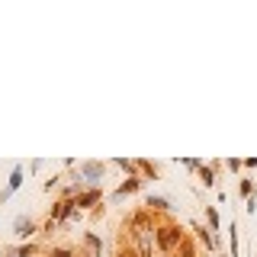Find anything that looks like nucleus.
<instances>
[{
  "label": "nucleus",
  "mask_w": 257,
  "mask_h": 257,
  "mask_svg": "<svg viewBox=\"0 0 257 257\" xmlns=\"http://www.w3.org/2000/svg\"><path fill=\"white\" fill-rule=\"evenodd\" d=\"M199 180H203L206 187H212V183H216V177H212V167H206V164H199Z\"/></svg>",
  "instance_id": "13"
},
{
  "label": "nucleus",
  "mask_w": 257,
  "mask_h": 257,
  "mask_svg": "<svg viewBox=\"0 0 257 257\" xmlns=\"http://www.w3.org/2000/svg\"><path fill=\"white\" fill-rule=\"evenodd\" d=\"M10 196H13V190H10V187H7V190H0V203H7Z\"/></svg>",
  "instance_id": "19"
},
{
  "label": "nucleus",
  "mask_w": 257,
  "mask_h": 257,
  "mask_svg": "<svg viewBox=\"0 0 257 257\" xmlns=\"http://www.w3.org/2000/svg\"><path fill=\"white\" fill-rule=\"evenodd\" d=\"M71 212H74V203H71V199H61V203H55V209H52V216H48V222H55V225H58V222H61V218H68Z\"/></svg>",
  "instance_id": "6"
},
{
  "label": "nucleus",
  "mask_w": 257,
  "mask_h": 257,
  "mask_svg": "<svg viewBox=\"0 0 257 257\" xmlns=\"http://www.w3.org/2000/svg\"><path fill=\"white\" fill-rule=\"evenodd\" d=\"M244 167H254V171H257V158H248V161H244Z\"/></svg>",
  "instance_id": "20"
},
{
  "label": "nucleus",
  "mask_w": 257,
  "mask_h": 257,
  "mask_svg": "<svg viewBox=\"0 0 257 257\" xmlns=\"http://www.w3.org/2000/svg\"><path fill=\"white\" fill-rule=\"evenodd\" d=\"M238 190H241L244 199H251V196H254V180H241V187H238Z\"/></svg>",
  "instance_id": "16"
},
{
  "label": "nucleus",
  "mask_w": 257,
  "mask_h": 257,
  "mask_svg": "<svg viewBox=\"0 0 257 257\" xmlns=\"http://www.w3.org/2000/svg\"><path fill=\"white\" fill-rule=\"evenodd\" d=\"M23 187V167H13V174H10V190H20Z\"/></svg>",
  "instance_id": "12"
},
{
  "label": "nucleus",
  "mask_w": 257,
  "mask_h": 257,
  "mask_svg": "<svg viewBox=\"0 0 257 257\" xmlns=\"http://www.w3.org/2000/svg\"><path fill=\"white\" fill-rule=\"evenodd\" d=\"M84 244H87V251H90V257H100L103 244H100V238H97V235H84Z\"/></svg>",
  "instance_id": "9"
},
{
  "label": "nucleus",
  "mask_w": 257,
  "mask_h": 257,
  "mask_svg": "<svg viewBox=\"0 0 257 257\" xmlns=\"http://www.w3.org/2000/svg\"><path fill=\"white\" fill-rule=\"evenodd\" d=\"M13 235L16 238H32V235H36V222H32L29 216H16L13 218Z\"/></svg>",
  "instance_id": "4"
},
{
  "label": "nucleus",
  "mask_w": 257,
  "mask_h": 257,
  "mask_svg": "<svg viewBox=\"0 0 257 257\" xmlns=\"http://www.w3.org/2000/svg\"><path fill=\"white\" fill-rule=\"evenodd\" d=\"M113 257H138V251H135L132 244H119V248H116V254H113Z\"/></svg>",
  "instance_id": "14"
},
{
  "label": "nucleus",
  "mask_w": 257,
  "mask_h": 257,
  "mask_svg": "<svg viewBox=\"0 0 257 257\" xmlns=\"http://www.w3.org/2000/svg\"><path fill=\"white\" fill-rule=\"evenodd\" d=\"M141 183H145L141 177H129V180H122V183H119V190H116V196H129V193H135V190H141Z\"/></svg>",
  "instance_id": "7"
},
{
  "label": "nucleus",
  "mask_w": 257,
  "mask_h": 257,
  "mask_svg": "<svg viewBox=\"0 0 257 257\" xmlns=\"http://www.w3.org/2000/svg\"><path fill=\"white\" fill-rule=\"evenodd\" d=\"M155 241L167 257H174L177 248H180V241H183V228H180L177 222H161V225H155Z\"/></svg>",
  "instance_id": "2"
},
{
  "label": "nucleus",
  "mask_w": 257,
  "mask_h": 257,
  "mask_svg": "<svg viewBox=\"0 0 257 257\" xmlns=\"http://www.w3.org/2000/svg\"><path fill=\"white\" fill-rule=\"evenodd\" d=\"M48 257H78V254H74L71 248H52V254H48Z\"/></svg>",
  "instance_id": "17"
},
{
  "label": "nucleus",
  "mask_w": 257,
  "mask_h": 257,
  "mask_svg": "<svg viewBox=\"0 0 257 257\" xmlns=\"http://www.w3.org/2000/svg\"><path fill=\"white\" fill-rule=\"evenodd\" d=\"M196 235H199V241H203L206 244V248H216V238H212V235H209V228H206V225H199V228H196Z\"/></svg>",
  "instance_id": "11"
},
{
  "label": "nucleus",
  "mask_w": 257,
  "mask_h": 257,
  "mask_svg": "<svg viewBox=\"0 0 257 257\" xmlns=\"http://www.w3.org/2000/svg\"><path fill=\"white\" fill-rule=\"evenodd\" d=\"M206 222H209V232H216V228H218V212L212 209V206L206 209Z\"/></svg>",
  "instance_id": "15"
},
{
  "label": "nucleus",
  "mask_w": 257,
  "mask_h": 257,
  "mask_svg": "<svg viewBox=\"0 0 257 257\" xmlns=\"http://www.w3.org/2000/svg\"><path fill=\"white\" fill-rule=\"evenodd\" d=\"M228 241H232V251H228V257H241V251H238V228H235V222L228 225Z\"/></svg>",
  "instance_id": "10"
},
{
  "label": "nucleus",
  "mask_w": 257,
  "mask_h": 257,
  "mask_svg": "<svg viewBox=\"0 0 257 257\" xmlns=\"http://www.w3.org/2000/svg\"><path fill=\"white\" fill-rule=\"evenodd\" d=\"M145 206H148L151 212H167V209H171V199H167V196H155V193H151Z\"/></svg>",
  "instance_id": "8"
},
{
  "label": "nucleus",
  "mask_w": 257,
  "mask_h": 257,
  "mask_svg": "<svg viewBox=\"0 0 257 257\" xmlns=\"http://www.w3.org/2000/svg\"><path fill=\"white\" fill-rule=\"evenodd\" d=\"M78 174H80V180H87V183H90V187H100L103 174H106V164H100V161H84L78 167Z\"/></svg>",
  "instance_id": "3"
},
{
  "label": "nucleus",
  "mask_w": 257,
  "mask_h": 257,
  "mask_svg": "<svg viewBox=\"0 0 257 257\" xmlns=\"http://www.w3.org/2000/svg\"><path fill=\"white\" fill-rule=\"evenodd\" d=\"M244 167V161H238V158H232V161H228V171H241Z\"/></svg>",
  "instance_id": "18"
},
{
  "label": "nucleus",
  "mask_w": 257,
  "mask_h": 257,
  "mask_svg": "<svg viewBox=\"0 0 257 257\" xmlns=\"http://www.w3.org/2000/svg\"><path fill=\"white\" fill-rule=\"evenodd\" d=\"M132 238H135V251L138 257H155V222L148 212H135L132 216Z\"/></svg>",
  "instance_id": "1"
},
{
  "label": "nucleus",
  "mask_w": 257,
  "mask_h": 257,
  "mask_svg": "<svg viewBox=\"0 0 257 257\" xmlns=\"http://www.w3.org/2000/svg\"><path fill=\"white\" fill-rule=\"evenodd\" d=\"M100 187H90V190H84V193H78V203L74 206H80V209H90L94 203H100Z\"/></svg>",
  "instance_id": "5"
}]
</instances>
